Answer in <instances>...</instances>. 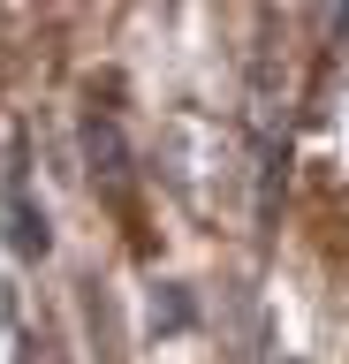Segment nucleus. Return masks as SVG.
Returning <instances> with one entry per match:
<instances>
[{
	"mask_svg": "<svg viewBox=\"0 0 349 364\" xmlns=\"http://www.w3.org/2000/svg\"><path fill=\"white\" fill-rule=\"evenodd\" d=\"M152 326H190V296H160L152 304Z\"/></svg>",
	"mask_w": 349,
	"mask_h": 364,
	"instance_id": "7ed1b4c3",
	"label": "nucleus"
},
{
	"mask_svg": "<svg viewBox=\"0 0 349 364\" xmlns=\"http://www.w3.org/2000/svg\"><path fill=\"white\" fill-rule=\"evenodd\" d=\"M84 152H92V175L107 182V198H122V190H129V167H122V136H114V122H92V129H84Z\"/></svg>",
	"mask_w": 349,
	"mask_h": 364,
	"instance_id": "f03ea898",
	"label": "nucleus"
},
{
	"mask_svg": "<svg viewBox=\"0 0 349 364\" xmlns=\"http://www.w3.org/2000/svg\"><path fill=\"white\" fill-rule=\"evenodd\" d=\"M0 198H8V243L23 250V258H46V213L31 205V190H23V159H8V182H0Z\"/></svg>",
	"mask_w": 349,
	"mask_h": 364,
	"instance_id": "f257e3e1",
	"label": "nucleus"
}]
</instances>
